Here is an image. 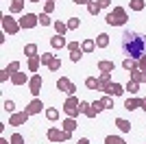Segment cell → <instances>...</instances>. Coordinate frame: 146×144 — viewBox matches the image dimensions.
<instances>
[{"mask_svg": "<svg viewBox=\"0 0 146 144\" xmlns=\"http://www.w3.org/2000/svg\"><path fill=\"white\" fill-rule=\"evenodd\" d=\"M96 46L98 48H107L109 46V35H107V33H100V35L96 37Z\"/></svg>", "mask_w": 146, "mask_h": 144, "instance_id": "19", "label": "cell"}, {"mask_svg": "<svg viewBox=\"0 0 146 144\" xmlns=\"http://www.w3.org/2000/svg\"><path fill=\"white\" fill-rule=\"evenodd\" d=\"M100 101L105 103V107H107V109H113V96H109V94H107V96H103Z\"/></svg>", "mask_w": 146, "mask_h": 144, "instance_id": "35", "label": "cell"}, {"mask_svg": "<svg viewBox=\"0 0 146 144\" xmlns=\"http://www.w3.org/2000/svg\"><path fill=\"white\" fill-rule=\"evenodd\" d=\"M76 144H90V140H87V138H81V140H79Z\"/></svg>", "mask_w": 146, "mask_h": 144, "instance_id": "51", "label": "cell"}, {"mask_svg": "<svg viewBox=\"0 0 146 144\" xmlns=\"http://www.w3.org/2000/svg\"><path fill=\"white\" fill-rule=\"evenodd\" d=\"M37 24H39V15H35V13H24V15L20 18V26H22V29H33Z\"/></svg>", "mask_w": 146, "mask_h": 144, "instance_id": "7", "label": "cell"}, {"mask_svg": "<svg viewBox=\"0 0 146 144\" xmlns=\"http://www.w3.org/2000/svg\"><path fill=\"white\" fill-rule=\"evenodd\" d=\"M122 68H124L127 72H131V70H135V68H137V61L131 59V57H127V59L122 61Z\"/></svg>", "mask_w": 146, "mask_h": 144, "instance_id": "22", "label": "cell"}, {"mask_svg": "<svg viewBox=\"0 0 146 144\" xmlns=\"http://www.w3.org/2000/svg\"><path fill=\"white\" fill-rule=\"evenodd\" d=\"M109 85H111V72H100V77H98V90L107 92Z\"/></svg>", "mask_w": 146, "mask_h": 144, "instance_id": "10", "label": "cell"}, {"mask_svg": "<svg viewBox=\"0 0 146 144\" xmlns=\"http://www.w3.org/2000/svg\"><path fill=\"white\" fill-rule=\"evenodd\" d=\"M24 55L26 57H37V44H26L24 46Z\"/></svg>", "mask_w": 146, "mask_h": 144, "instance_id": "25", "label": "cell"}, {"mask_svg": "<svg viewBox=\"0 0 146 144\" xmlns=\"http://www.w3.org/2000/svg\"><path fill=\"white\" fill-rule=\"evenodd\" d=\"M79 105H81V101L76 98V96H68V101L63 103V111L68 114V118H76V116L81 114Z\"/></svg>", "mask_w": 146, "mask_h": 144, "instance_id": "3", "label": "cell"}, {"mask_svg": "<svg viewBox=\"0 0 146 144\" xmlns=\"http://www.w3.org/2000/svg\"><path fill=\"white\" fill-rule=\"evenodd\" d=\"M9 144H24V138H22L20 133H13L11 140H9Z\"/></svg>", "mask_w": 146, "mask_h": 144, "instance_id": "40", "label": "cell"}, {"mask_svg": "<svg viewBox=\"0 0 146 144\" xmlns=\"http://www.w3.org/2000/svg\"><path fill=\"white\" fill-rule=\"evenodd\" d=\"M124 90H127V92H131V94H137V92H140V83H135V81H129Z\"/></svg>", "mask_w": 146, "mask_h": 144, "instance_id": "30", "label": "cell"}, {"mask_svg": "<svg viewBox=\"0 0 146 144\" xmlns=\"http://www.w3.org/2000/svg\"><path fill=\"white\" fill-rule=\"evenodd\" d=\"M42 109H44V103L39 101V98H33V101H31L29 105H26V109H24V111H26V114H31V116H33V114H39Z\"/></svg>", "mask_w": 146, "mask_h": 144, "instance_id": "11", "label": "cell"}, {"mask_svg": "<svg viewBox=\"0 0 146 144\" xmlns=\"http://www.w3.org/2000/svg\"><path fill=\"white\" fill-rule=\"evenodd\" d=\"M57 90H61V92H66L68 96H74V92H76V85L70 81L68 77H61L59 81H57Z\"/></svg>", "mask_w": 146, "mask_h": 144, "instance_id": "6", "label": "cell"}, {"mask_svg": "<svg viewBox=\"0 0 146 144\" xmlns=\"http://www.w3.org/2000/svg\"><path fill=\"white\" fill-rule=\"evenodd\" d=\"M98 2V7H100V9H107V7L111 5V0H96Z\"/></svg>", "mask_w": 146, "mask_h": 144, "instance_id": "46", "label": "cell"}, {"mask_svg": "<svg viewBox=\"0 0 146 144\" xmlns=\"http://www.w3.org/2000/svg\"><path fill=\"white\" fill-rule=\"evenodd\" d=\"M113 68H116L113 61H107V59L98 61V70H100V72H113Z\"/></svg>", "mask_w": 146, "mask_h": 144, "instance_id": "16", "label": "cell"}, {"mask_svg": "<svg viewBox=\"0 0 146 144\" xmlns=\"http://www.w3.org/2000/svg\"><path fill=\"white\" fill-rule=\"evenodd\" d=\"M137 107H142V98H127L124 101V109H129V111H133Z\"/></svg>", "mask_w": 146, "mask_h": 144, "instance_id": "14", "label": "cell"}, {"mask_svg": "<svg viewBox=\"0 0 146 144\" xmlns=\"http://www.w3.org/2000/svg\"><path fill=\"white\" fill-rule=\"evenodd\" d=\"M55 59H57V57H55V55H50V53H44L42 55V63H44V66H48V68H50V63H52Z\"/></svg>", "mask_w": 146, "mask_h": 144, "instance_id": "29", "label": "cell"}, {"mask_svg": "<svg viewBox=\"0 0 146 144\" xmlns=\"http://www.w3.org/2000/svg\"><path fill=\"white\" fill-rule=\"evenodd\" d=\"M92 109H94L96 114H100V111H103V109H107V107H105L103 101H96V103H92Z\"/></svg>", "mask_w": 146, "mask_h": 144, "instance_id": "36", "label": "cell"}, {"mask_svg": "<svg viewBox=\"0 0 146 144\" xmlns=\"http://www.w3.org/2000/svg\"><path fill=\"white\" fill-rule=\"evenodd\" d=\"M39 24L42 26H50V24H55V22L48 18V13H39Z\"/></svg>", "mask_w": 146, "mask_h": 144, "instance_id": "33", "label": "cell"}, {"mask_svg": "<svg viewBox=\"0 0 146 144\" xmlns=\"http://www.w3.org/2000/svg\"><path fill=\"white\" fill-rule=\"evenodd\" d=\"M50 70H52V72L61 70V59H55V61H52V63H50Z\"/></svg>", "mask_w": 146, "mask_h": 144, "instance_id": "43", "label": "cell"}, {"mask_svg": "<svg viewBox=\"0 0 146 144\" xmlns=\"http://www.w3.org/2000/svg\"><path fill=\"white\" fill-rule=\"evenodd\" d=\"M85 87H87V90H98V79L87 77V79H85Z\"/></svg>", "mask_w": 146, "mask_h": 144, "instance_id": "27", "label": "cell"}, {"mask_svg": "<svg viewBox=\"0 0 146 144\" xmlns=\"http://www.w3.org/2000/svg\"><path fill=\"white\" fill-rule=\"evenodd\" d=\"M72 2H74V5H90L92 0H72Z\"/></svg>", "mask_w": 146, "mask_h": 144, "instance_id": "50", "label": "cell"}, {"mask_svg": "<svg viewBox=\"0 0 146 144\" xmlns=\"http://www.w3.org/2000/svg\"><path fill=\"white\" fill-rule=\"evenodd\" d=\"M11 81H13V85H24L26 83V74L24 72H15L11 77Z\"/></svg>", "mask_w": 146, "mask_h": 144, "instance_id": "21", "label": "cell"}, {"mask_svg": "<svg viewBox=\"0 0 146 144\" xmlns=\"http://www.w3.org/2000/svg\"><path fill=\"white\" fill-rule=\"evenodd\" d=\"M68 50H70V53H81L83 48L79 46V42H70V44H68Z\"/></svg>", "mask_w": 146, "mask_h": 144, "instance_id": "41", "label": "cell"}, {"mask_svg": "<svg viewBox=\"0 0 146 144\" xmlns=\"http://www.w3.org/2000/svg\"><path fill=\"white\" fill-rule=\"evenodd\" d=\"M9 77H11V74H9V72H7V70H2V74H0V81L5 83V81H7V79H9Z\"/></svg>", "mask_w": 146, "mask_h": 144, "instance_id": "48", "label": "cell"}, {"mask_svg": "<svg viewBox=\"0 0 146 144\" xmlns=\"http://www.w3.org/2000/svg\"><path fill=\"white\" fill-rule=\"evenodd\" d=\"M79 26H81V18H70L68 20V29L70 31H76Z\"/></svg>", "mask_w": 146, "mask_h": 144, "instance_id": "32", "label": "cell"}, {"mask_svg": "<svg viewBox=\"0 0 146 144\" xmlns=\"http://www.w3.org/2000/svg\"><path fill=\"white\" fill-rule=\"evenodd\" d=\"M39 63H42V57H29V70L31 72H37Z\"/></svg>", "mask_w": 146, "mask_h": 144, "instance_id": "23", "label": "cell"}, {"mask_svg": "<svg viewBox=\"0 0 146 144\" xmlns=\"http://www.w3.org/2000/svg\"><path fill=\"white\" fill-rule=\"evenodd\" d=\"M131 9L133 11H142L144 9V0H131Z\"/></svg>", "mask_w": 146, "mask_h": 144, "instance_id": "34", "label": "cell"}, {"mask_svg": "<svg viewBox=\"0 0 146 144\" xmlns=\"http://www.w3.org/2000/svg\"><path fill=\"white\" fill-rule=\"evenodd\" d=\"M52 26H55L57 35H63V33H66V31H68V24H66V22H61V20H57V22L52 24Z\"/></svg>", "mask_w": 146, "mask_h": 144, "instance_id": "26", "label": "cell"}, {"mask_svg": "<svg viewBox=\"0 0 146 144\" xmlns=\"http://www.w3.org/2000/svg\"><path fill=\"white\" fill-rule=\"evenodd\" d=\"M127 20H129L127 9H122V7H113V11L107 13V24L109 26H124Z\"/></svg>", "mask_w": 146, "mask_h": 144, "instance_id": "2", "label": "cell"}, {"mask_svg": "<svg viewBox=\"0 0 146 144\" xmlns=\"http://www.w3.org/2000/svg\"><path fill=\"white\" fill-rule=\"evenodd\" d=\"M24 9V0H11V7H9V13H20Z\"/></svg>", "mask_w": 146, "mask_h": 144, "instance_id": "18", "label": "cell"}, {"mask_svg": "<svg viewBox=\"0 0 146 144\" xmlns=\"http://www.w3.org/2000/svg\"><path fill=\"white\" fill-rule=\"evenodd\" d=\"M50 46H52V48H63V46H68V44H66V37H63V35L50 37Z\"/></svg>", "mask_w": 146, "mask_h": 144, "instance_id": "17", "label": "cell"}, {"mask_svg": "<svg viewBox=\"0 0 146 144\" xmlns=\"http://www.w3.org/2000/svg\"><path fill=\"white\" fill-rule=\"evenodd\" d=\"M72 138V133L63 131V129H57V127H50L48 129V140L55 144H61V142H68V140Z\"/></svg>", "mask_w": 146, "mask_h": 144, "instance_id": "4", "label": "cell"}, {"mask_svg": "<svg viewBox=\"0 0 146 144\" xmlns=\"http://www.w3.org/2000/svg\"><path fill=\"white\" fill-rule=\"evenodd\" d=\"M131 81H135V83H146V72L140 70V68L131 70Z\"/></svg>", "mask_w": 146, "mask_h": 144, "instance_id": "12", "label": "cell"}, {"mask_svg": "<svg viewBox=\"0 0 146 144\" xmlns=\"http://www.w3.org/2000/svg\"><path fill=\"white\" fill-rule=\"evenodd\" d=\"M105 144H127L122 138H118V135H107L105 138Z\"/></svg>", "mask_w": 146, "mask_h": 144, "instance_id": "28", "label": "cell"}, {"mask_svg": "<svg viewBox=\"0 0 146 144\" xmlns=\"http://www.w3.org/2000/svg\"><path fill=\"white\" fill-rule=\"evenodd\" d=\"M20 29H22V26H20V22H15V20H13L9 13H7V15H2V31H5V33H9V35H15Z\"/></svg>", "mask_w": 146, "mask_h": 144, "instance_id": "5", "label": "cell"}, {"mask_svg": "<svg viewBox=\"0 0 146 144\" xmlns=\"http://www.w3.org/2000/svg\"><path fill=\"white\" fill-rule=\"evenodd\" d=\"M87 118H96V111H94V109H92V105H90V109H87Z\"/></svg>", "mask_w": 146, "mask_h": 144, "instance_id": "49", "label": "cell"}, {"mask_svg": "<svg viewBox=\"0 0 146 144\" xmlns=\"http://www.w3.org/2000/svg\"><path fill=\"white\" fill-rule=\"evenodd\" d=\"M46 2H55V0H46Z\"/></svg>", "mask_w": 146, "mask_h": 144, "instance_id": "54", "label": "cell"}, {"mask_svg": "<svg viewBox=\"0 0 146 144\" xmlns=\"http://www.w3.org/2000/svg\"><path fill=\"white\" fill-rule=\"evenodd\" d=\"M142 109L146 111V98H142Z\"/></svg>", "mask_w": 146, "mask_h": 144, "instance_id": "52", "label": "cell"}, {"mask_svg": "<svg viewBox=\"0 0 146 144\" xmlns=\"http://www.w3.org/2000/svg\"><path fill=\"white\" fill-rule=\"evenodd\" d=\"M87 109H90V103L81 101V105H79V111H81V114H87Z\"/></svg>", "mask_w": 146, "mask_h": 144, "instance_id": "44", "label": "cell"}, {"mask_svg": "<svg viewBox=\"0 0 146 144\" xmlns=\"http://www.w3.org/2000/svg\"><path fill=\"white\" fill-rule=\"evenodd\" d=\"M2 109H5V111H9V114H13V111H15V103H13V101H5Z\"/></svg>", "mask_w": 146, "mask_h": 144, "instance_id": "38", "label": "cell"}, {"mask_svg": "<svg viewBox=\"0 0 146 144\" xmlns=\"http://www.w3.org/2000/svg\"><path fill=\"white\" fill-rule=\"evenodd\" d=\"M116 125H118V129H120L122 133H129V131H131V122H129V120H124V118H118Z\"/></svg>", "mask_w": 146, "mask_h": 144, "instance_id": "20", "label": "cell"}, {"mask_svg": "<svg viewBox=\"0 0 146 144\" xmlns=\"http://www.w3.org/2000/svg\"><path fill=\"white\" fill-rule=\"evenodd\" d=\"M52 9H55V2H46L44 5V13H50Z\"/></svg>", "mask_w": 146, "mask_h": 144, "instance_id": "47", "label": "cell"}, {"mask_svg": "<svg viewBox=\"0 0 146 144\" xmlns=\"http://www.w3.org/2000/svg\"><path fill=\"white\" fill-rule=\"evenodd\" d=\"M81 53H83V50H81ZM81 53H70V59H72L74 63H79V61H81V57H83Z\"/></svg>", "mask_w": 146, "mask_h": 144, "instance_id": "45", "label": "cell"}, {"mask_svg": "<svg viewBox=\"0 0 146 144\" xmlns=\"http://www.w3.org/2000/svg\"><path fill=\"white\" fill-rule=\"evenodd\" d=\"M107 94L109 96H122L124 94V87H122L120 83H111L109 87H107Z\"/></svg>", "mask_w": 146, "mask_h": 144, "instance_id": "13", "label": "cell"}, {"mask_svg": "<svg viewBox=\"0 0 146 144\" xmlns=\"http://www.w3.org/2000/svg\"><path fill=\"white\" fill-rule=\"evenodd\" d=\"M29 2H39V0H29Z\"/></svg>", "mask_w": 146, "mask_h": 144, "instance_id": "53", "label": "cell"}, {"mask_svg": "<svg viewBox=\"0 0 146 144\" xmlns=\"http://www.w3.org/2000/svg\"><path fill=\"white\" fill-rule=\"evenodd\" d=\"M137 68H140V70H144V72H146V55H142L140 59H137Z\"/></svg>", "mask_w": 146, "mask_h": 144, "instance_id": "42", "label": "cell"}, {"mask_svg": "<svg viewBox=\"0 0 146 144\" xmlns=\"http://www.w3.org/2000/svg\"><path fill=\"white\" fill-rule=\"evenodd\" d=\"M31 114H26V111H20V114H11V118H9V125L13 127H20V125H24L26 120H29Z\"/></svg>", "mask_w": 146, "mask_h": 144, "instance_id": "9", "label": "cell"}, {"mask_svg": "<svg viewBox=\"0 0 146 144\" xmlns=\"http://www.w3.org/2000/svg\"><path fill=\"white\" fill-rule=\"evenodd\" d=\"M120 48L127 57L137 61L142 55H146V37L135 33V31H124L122 39H120Z\"/></svg>", "mask_w": 146, "mask_h": 144, "instance_id": "1", "label": "cell"}, {"mask_svg": "<svg viewBox=\"0 0 146 144\" xmlns=\"http://www.w3.org/2000/svg\"><path fill=\"white\" fill-rule=\"evenodd\" d=\"M5 70H7V72H9V74L13 77V74H15V72L20 70V61H11V63H9V66H7Z\"/></svg>", "mask_w": 146, "mask_h": 144, "instance_id": "31", "label": "cell"}, {"mask_svg": "<svg viewBox=\"0 0 146 144\" xmlns=\"http://www.w3.org/2000/svg\"><path fill=\"white\" fill-rule=\"evenodd\" d=\"M46 118H48V120H57V118H59V111H57V109H52V107L46 109Z\"/></svg>", "mask_w": 146, "mask_h": 144, "instance_id": "39", "label": "cell"}, {"mask_svg": "<svg viewBox=\"0 0 146 144\" xmlns=\"http://www.w3.org/2000/svg\"><path fill=\"white\" fill-rule=\"evenodd\" d=\"M87 11H90L92 15H98V11H100V7H98V2H90V5H87Z\"/></svg>", "mask_w": 146, "mask_h": 144, "instance_id": "37", "label": "cell"}, {"mask_svg": "<svg viewBox=\"0 0 146 144\" xmlns=\"http://www.w3.org/2000/svg\"><path fill=\"white\" fill-rule=\"evenodd\" d=\"M81 48H83V53H94V48H96V42H94V39H85V42L81 44Z\"/></svg>", "mask_w": 146, "mask_h": 144, "instance_id": "24", "label": "cell"}, {"mask_svg": "<svg viewBox=\"0 0 146 144\" xmlns=\"http://www.w3.org/2000/svg\"><path fill=\"white\" fill-rule=\"evenodd\" d=\"M42 85H44V81H42V77L39 74H33V77L29 79V92L33 96H37L39 92H42Z\"/></svg>", "mask_w": 146, "mask_h": 144, "instance_id": "8", "label": "cell"}, {"mask_svg": "<svg viewBox=\"0 0 146 144\" xmlns=\"http://www.w3.org/2000/svg\"><path fill=\"white\" fill-rule=\"evenodd\" d=\"M61 129L68 131V133H72L74 129H76V120H74V118H66L63 122H61Z\"/></svg>", "mask_w": 146, "mask_h": 144, "instance_id": "15", "label": "cell"}]
</instances>
